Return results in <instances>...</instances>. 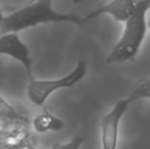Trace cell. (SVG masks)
Returning <instances> with one entry per match:
<instances>
[{"instance_id": "obj_8", "label": "cell", "mask_w": 150, "mask_h": 149, "mask_svg": "<svg viewBox=\"0 0 150 149\" xmlns=\"http://www.w3.org/2000/svg\"><path fill=\"white\" fill-rule=\"evenodd\" d=\"M140 99L150 100V79H142L133 86L128 100L131 103Z\"/></svg>"}, {"instance_id": "obj_16", "label": "cell", "mask_w": 150, "mask_h": 149, "mask_svg": "<svg viewBox=\"0 0 150 149\" xmlns=\"http://www.w3.org/2000/svg\"><path fill=\"white\" fill-rule=\"evenodd\" d=\"M33 1H35V0H30V1H29V2H33Z\"/></svg>"}, {"instance_id": "obj_3", "label": "cell", "mask_w": 150, "mask_h": 149, "mask_svg": "<svg viewBox=\"0 0 150 149\" xmlns=\"http://www.w3.org/2000/svg\"><path fill=\"white\" fill-rule=\"evenodd\" d=\"M87 74V64L80 60L76 68L69 74L55 80H37L35 78L29 79L27 95L32 103L42 106L47 98L53 92L64 88H71L78 84Z\"/></svg>"}, {"instance_id": "obj_9", "label": "cell", "mask_w": 150, "mask_h": 149, "mask_svg": "<svg viewBox=\"0 0 150 149\" xmlns=\"http://www.w3.org/2000/svg\"><path fill=\"white\" fill-rule=\"evenodd\" d=\"M0 121L3 123H18L24 121V117L8 104L5 100L0 96Z\"/></svg>"}, {"instance_id": "obj_7", "label": "cell", "mask_w": 150, "mask_h": 149, "mask_svg": "<svg viewBox=\"0 0 150 149\" xmlns=\"http://www.w3.org/2000/svg\"><path fill=\"white\" fill-rule=\"evenodd\" d=\"M64 121L51 112H43L37 114L33 119V128L37 133L59 132L64 128Z\"/></svg>"}, {"instance_id": "obj_2", "label": "cell", "mask_w": 150, "mask_h": 149, "mask_svg": "<svg viewBox=\"0 0 150 149\" xmlns=\"http://www.w3.org/2000/svg\"><path fill=\"white\" fill-rule=\"evenodd\" d=\"M149 8L150 0H137L136 9L125 23L122 36L106 58L107 64H122L136 57L146 36Z\"/></svg>"}, {"instance_id": "obj_6", "label": "cell", "mask_w": 150, "mask_h": 149, "mask_svg": "<svg viewBox=\"0 0 150 149\" xmlns=\"http://www.w3.org/2000/svg\"><path fill=\"white\" fill-rule=\"evenodd\" d=\"M137 0H111L105 5L96 8L83 18L85 24L103 14H109L117 22L126 23L136 9Z\"/></svg>"}, {"instance_id": "obj_14", "label": "cell", "mask_w": 150, "mask_h": 149, "mask_svg": "<svg viewBox=\"0 0 150 149\" xmlns=\"http://www.w3.org/2000/svg\"><path fill=\"white\" fill-rule=\"evenodd\" d=\"M83 1V0H73V2L75 4H78V3H81V2Z\"/></svg>"}, {"instance_id": "obj_15", "label": "cell", "mask_w": 150, "mask_h": 149, "mask_svg": "<svg viewBox=\"0 0 150 149\" xmlns=\"http://www.w3.org/2000/svg\"><path fill=\"white\" fill-rule=\"evenodd\" d=\"M147 28H149V29H150V18H149L148 22H147Z\"/></svg>"}, {"instance_id": "obj_13", "label": "cell", "mask_w": 150, "mask_h": 149, "mask_svg": "<svg viewBox=\"0 0 150 149\" xmlns=\"http://www.w3.org/2000/svg\"><path fill=\"white\" fill-rule=\"evenodd\" d=\"M3 18H4V16H3V13H2L1 9H0V26H1L2 22H3Z\"/></svg>"}, {"instance_id": "obj_11", "label": "cell", "mask_w": 150, "mask_h": 149, "mask_svg": "<svg viewBox=\"0 0 150 149\" xmlns=\"http://www.w3.org/2000/svg\"><path fill=\"white\" fill-rule=\"evenodd\" d=\"M23 139L11 141L8 135H6L5 133H0V149H18Z\"/></svg>"}, {"instance_id": "obj_10", "label": "cell", "mask_w": 150, "mask_h": 149, "mask_svg": "<svg viewBox=\"0 0 150 149\" xmlns=\"http://www.w3.org/2000/svg\"><path fill=\"white\" fill-rule=\"evenodd\" d=\"M84 141V138L81 136H75L73 139L67 143H60V142H55L52 144L50 149H80L82 143Z\"/></svg>"}, {"instance_id": "obj_5", "label": "cell", "mask_w": 150, "mask_h": 149, "mask_svg": "<svg viewBox=\"0 0 150 149\" xmlns=\"http://www.w3.org/2000/svg\"><path fill=\"white\" fill-rule=\"evenodd\" d=\"M0 54L7 55L23 64L29 79L33 78V60L28 46L18 33H5L0 36Z\"/></svg>"}, {"instance_id": "obj_4", "label": "cell", "mask_w": 150, "mask_h": 149, "mask_svg": "<svg viewBox=\"0 0 150 149\" xmlns=\"http://www.w3.org/2000/svg\"><path fill=\"white\" fill-rule=\"evenodd\" d=\"M130 101L128 98L120 99L113 108L103 117L101 121L102 149H117L119 140V128L122 115L128 110Z\"/></svg>"}, {"instance_id": "obj_1", "label": "cell", "mask_w": 150, "mask_h": 149, "mask_svg": "<svg viewBox=\"0 0 150 149\" xmlns=\"http://www.w3.org/2000/svg\"><path fill=\"white\" fill-rule=\"evenodd\" d=\"M63 22L80 27L85 25L83 18L77 14L56 11L52 6V0H35L4 16L0 26V33H18L41 24Z\"/></svg>"}, {"instance_id": "obj_12", "label": "cell", "mask_w": 150, "mask_h": 149, "mask_svg": "<svg viewBox=\"0 0 150 149\" xmlns=\"http://www.w3.org/2000/svg\"><path fill=\"white\" fill-rule=\"evenodd\" d=\"M18 149H35L33 147V146L31 145V143L29 141H27V139H23L22 142L20 143V145H18Z\"/></svg>"}]
</instances>
